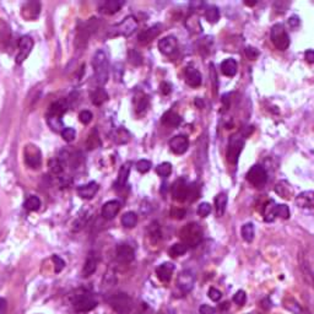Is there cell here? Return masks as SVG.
I'll return each instance as SVG.
<instances>
[{"label": "cell", "instance_id": "cell-1", "mask_svg": "<svg viewBox=\"0 0 314 314\" xmlns=\"http://www.w3.org/2000/svg\"><path fill=\"white\" fill-rule=\"evenodd\" d=\"M92 66H94L97 82L100 85H105L108 81V75H110V63L105 50L98 49L94 53L92 58Z\"/></svg>", "mask_w": 314, "mask_h": 314}, {"label": "cell", "instance_id": "cell-2", "mask_svg": "<svg viewBox=\"0 0 314 314\" xmlns=\"http://www.w3.org/2000/svg\"><path fill=\"white\" fill-rule=\"evenodd\" d=\"M179 236H181L183 243L188 246V248L189 247H196L203 239V230L196 222H190L182 228Z\"/></svg>", "mask_w": 314, "mask_h": 314}, {"label": "cell", "instance_id": "cell-3", "mask_svg": "<svg viewBox=\"0 0 314 314\" xmlns=\"http://www.w3.org/2000/svg\"><path fill=\"white\" fill-rule=\"evenodd\" d=\"M98 304L97 299L94 298V295L87 291H80V292L75 293L73 298V307L76 312L80 313H86V312H91L94 309Z\"/></svg>", "mask_w": 314, "mask_h": 314}, {"label": "cell", "instance_id": "cell-4", "mask_svg": "<svg viewBox=\"0 0 314 314\" xmlns=\"http://www.w3.org/2000/svg\"><path fill=\"white\" fill-rule=\"evenodd\" d=\"M270 39L274 47L279 50H286L290 47V36L283 24H276L271 27Z\"/></svg>", "mask_w": 314, "mask_h": 314}, {"label": "cell", "instance_id": "cell-5", "mask_svg": "<svg viewBox=\"0 0 314 314\" xmlns=\"http://www.w3.org/2000/svg\"><path fill=\"white\" fill-rule=\"evenodd\" d=\"M138 26H139V24H138V20H136L135 16L129 15L124 18L123 21L112 27L110 34H112V36L129 37L136 31Z\"/></svg>", "mask_w": 314, "mask_h": 314}, {"label": "cell", "instance_id": "cell-6", "mask_svg": "<svg viewBox=\"0 0 314 314\" xmlns=\"http://www.w3.org/2000/svg\"><path fill=\"white\" fill-rule=\"evenodd\" d=\"M110 306L118 314H129L133 308V301L126 293H117L110 298Z\"/></svg>", "mask_w": 314, "mask_h": 314}, {"label": "cell", "instance_id": "cell-7", "mask_svg": "<svg viewBox=\"0 0 314 314\" xmlns=\"http://www.w3.org/2000/svg\"><path fill=\"white\" fill-rule=\"evenodd\" d=\"M247 181L254 187H263L267 182V173L260 165H254L247 173Z\"/></svg>", "mask_w": 314, "mask_h": 314}, {"label": "cell", "instance_id": "cell-8", "mask_svg": "<svg viewBox=\"0 0 314 314\" xmlns=\"http://www.w3.org/2000/svg\"><path fill=\"white\" fill-rule=\"evenodd\" d=\"M244 147V140L238 136H232V139L230 140V144L227 147V160L228 162L236 165L238 162V157L241 155L242 150Z\"/></svg>", "mask_w": 314, "mask_h": 314}, {"label": "cell", "instance_id": "cell-9", "mask_svg": "<svg viewBox=\"0 0 314 314\" xmlns=\"http://www.w3.org/2000/svg\"><path fill=\"white\" fill-rule=\"evenodd\" d=\"M189 191H190V186L187 184V182L182 178L175 181L171 188L173 199L178 203H184L189 199Z\"/></svg>", "mask_w": 314, "mask_h": 314}, {"label": "cell", "instance_id": "cell-10", "mask_svg": "<svg viewBox=\"0 0 314 314\" xmlns=\"http://www.w3.org/2000/svg\"><path fill=\"white\" fill-rule=\"evenodd\" d=\"M32 48H33V39L30 36H24L18 41V53L16 55V64H22L27 59V57L31 53Z\"/></svg>", "mask_w": 314, "mask_h": 314}, {"label": "cell", "instance_id": "cell-11", "mask_svg": "<svg viewBox=\"0 0 314 314\" xmlns=\"http://www.w3.org/2000/svg\"><path fill=\"white\" fill-rule=\"evenodd\" d=\"M195 283V275L191 270H183L177 278V286L183 293H189Z\"/></svg>", "mask_w": 314, "mask_h": 314}, {"label": "cell", "instance_id": "cell-12", "mask_svg": "<svg viewBox=\"0 0 314 314\" xmlns=\"http://www.w3.org/2000/svg\"><path fill=\"white\" fill-rule=\"evenodd\" d=\"M25 162L29 166L30 168H38L42 162L41 158V151L38 150V147L33 146H27L25 150Z\"/></svg>", "mask_w": 314, "mask_h": 314}, {"label": "cell", "instance_id": "cell-13", "mask_svg": "<svg viewBox=\"0 0 314 314\" xmlns=\"http://www.w3.org/2000/svg\"><path fill=\"white\" fill-rule=\"evenodd\" d=\"M115 255H117V260L119 263H123V264H129L134 260L135 258V251L128 244H119L117 247V251H115Z\"/></svg>", "mask_w": 314, "mask_h": 314}, {"label": "cell", "instance_id": "cell-14", "mask_svg": "<svg viewBox=\"0 0 314 314\" xmlns=\"http://www.w3.org/2000/svg\"><path fill=\"white\" fill-rule=\"evenodd\" d=\"M170 147L175 155L186 154L189 147V140L186 135H175L170 141Z\"/></svg>", "mask_w": 314, "mask_h": 314}, {"label": "cell", "instance_id": "cell-15", "mask_svg": "<svg viewBox=\"0 0 314 314\" xmlns=\"http://www.w3.org/2000/svg\"><path fill=\"white\" fill-rule=\"evenodd\" d=\"M297 206L299 209H306V210H313L314 209V191L307 190L302 191L295 199Z\"/></svg>", "mask_w": 314, "mask_h": 314}, {"label": "cell", "instance_id": "cell-16", "mask_svg": "<svg viewBox=\"0 0 314 314\" xmlns=\"http://www.w3.org/2000/svg\"><path fill=\"white\" fill-rule=\"evenodd\" d=\"M178 47V42H177V38L174 36H167L163 37L162 39H160L158 42V49L162 54L165 55H171L175 52Z\"/></svg>", "mask_w": 314, "mask_h": 314}, {"label": "cell", "instance_id": "cell-17", "mask_svg": "<svg viewBox=\"0 0 314 314\" xmlns=\"http://www.w3.org/2000/svg\"><path fill=\"white\" fill-rule=\"evenodd\" d=\"M161 31H162V25L161 24H156L154 25V26L149 27V29L144 30V31L139 34V37H138L139 43L140 45H147V43L151 42L152 39L156 38V37L160 34Z\"/></svg>", "mask_w": 314, "mask_h": 314}, {"label": "cell", "instance_id": "cell-18", "mask_svg": "<svg viewBox=\"0 0 314 314\" xmlns=\"http://www.w3.org/2000/svg\"><path fill=\"white\" fill-rule=\"evenodd\" d=\"M119 210H121V203L118 200H110L102 206L101 214H102V218L106 219V220H112L117 216Z\"/></svg>", "mask_w": 314, "mask_h": 314}, {"label": "cell", "instance_id": "cell-19", "mask_svg": "<svg viewBox=\"0 0 314 314\" xmlns=\"http://www.w3.org/2000/svg\"><path fill=\"white\" fill-rule=\"evenodd\" d=\"M186 82L190 87H199L203 82L202 74L194 66H188L186 69Z\"/></svg>", "mask_w": 314, "mask_h": 314}, {"label": "cell", "instance_id": "cell-20", "mask_svg": "<svg viewBox=\"0 0 314 314\" xmlns=\"http://www.w3.org/2000/svg\"><path fill=\"white\" fill-rule=\"evenodd\" d=\"M98 189H100V187H98V184L96 183V182H90V183L85 184V186H80L78 188V195L80 196V198H82V199H86V200H90L92 199L94 195H96V193L98 191Z\"/></svg>", "mask_w": 314, "mask_h": 314}, {"label": "cell", "instance_id": "cell-21", "mask_svg": "<svg viewBox=\"0 0 314 314\" xmlns=\"http://www.w3.org/2000/svg\"><path fill=\"white\" fill-rule=\"evenodd\" d=\"M174 271V265L172 263H163L156 269L157 278L160 279L162 283H168L172 278V274Z\"/></svg>", "mask_w": 314, "mask_h": 314}, {"label": "cell", "instance_id": "cell-22", "mask_svg": "<svg viewBox=\"0 0 314 314\" xmlns=\"http://www.w3.org/2000/svg\"><path fill=\"white\" fill-rule=\"evenodd\" d=\"M131 166H133V163H131L130 161H128V162L122 165L121 170H119V172H118V178L114 183L115 188H123V187L126 186V182H128V177H129V173H130Z\"/></svg>", "mask_w": 314, "mask_h": 314}, {"label": "cell", "instance_id": "cell-23", "mask_svg": "<svg viewBox=\"0 0 314 314\" xmlns=\"http://www.w3.org/2000/svg\"><path fill=\"white\" fill-rule=\"evenodd\" d=\"M97 265H98V259L94 253H90L82 267V276L90 278L91 275H94V272H96L97 270Z\"/></svg>", "mask_w": 314, "mask_h": 314}, {"label": "cell", "instance_id": "cell-24", "mask_svg": "<svg viewBox=\"0 0 314 314\" xmlns=\"http://www.w3.org/2000/svg\"><path fill=\"white\" fill-rule=\"evenodd\" d=\"M123 5L124 1H122V0H107L100 6V10L101 13L107 14V15H113V14L121 10Z\"/></svg>", "mask_w": 314, "mask_h": 314}, {"label": "cell", "instance_id": "cell-25", "mask_svg": "<svg viewBox=\"0 0 314 314\" xmlns=\"http://www.w3.org/2000/svg\"><path fill=\"white\" fill-rule=\"evenodd\" d=\"M69 105L65 100H59L55 101L54 103L49 106V110H48V114L49 115H55V117H63L64 114L68 110Z\"/></svg>", "mask_w": 314, "mask_h": 314}, {"label": "cell", "instance_id": "cell-26", "mask_svg": "<svg viewBox=\"0 0 314 314\" xmlns=\"http://www.w3.org/2000/svg\"><path fill=\"white\" fill-rule=\"evenodd\" d=\"M221 71L225 76H235L238 71V63L233 59V58H227L221 63Z\"/></svg>", "mask_w": 314, "mask_h": 314}, {"label": "cell", "instance_id": "cell-27", "mask_svg": "<svg viewBox=\"0 0 314 314\" xmlns=\"http://www.w3.org/2000/svg\"><path fill=\"white\" fill-rule=\"evenodd\" d=\"M134 106H135L136 113H144L149 106V98L146 94L141 91H138L134 96Z\"/></svg>", "mask_w": 314, "mask_h": 314}, {"label": "cell", "instance_id": "cell-28", "mask_svg": "<svg viewBox=\"0 0 314 314\" xmlns=\"http://www.w3.org/2000/svg\"><path fill=\"white\" fill-rule=\"evenodd\" d=\"M161 122H162V124H165V126H167L177 128V126H179V124L182 123V118L179 117V115L177 114L175 112L168 110V112H166L165 114L162 115V118H161Z\"/></svg>", "mask_w": 314, "mask_h": 314}, {"label": "cell", "instance_id": "cell-29", "mask_svg": "<svg viewBox=\"0 0 314 314\" xmlns=\"http://www.w3.org/2000/svg\"><path fill=\"white\" fill-rule=\"evenodd\" d=\"M228 202V196L226 193H220L216 195L215 198V210H216V215L219 218L223 216L226 211V206H227Z\"/></svg>", "mask_w": 314, "mask_h": 314}, {"label": "cell", "instance_id": "cell-30", "mask_svg": "<svg viewBox=\"0 0 314 314\" xmlns=\"http://www.w3.org/2000/svg\"><path fill=\"white\" fill-rule=\"evenodd\" d=\"M91 102L96 106H101L108 100V94L103 87H97L94 92H91L90 94Z\"/></svg>", "mask_w": 314, "mask_h": 314}, {"label": "cell", "instance_id": "cell-31", "mask_svg": "<svg viewBox=\"0 0 314 314\" xmlns=\"http://www.w3.org/2000/svg\"><path fill=\"white\" fill-rule=\"evenodd\" d=\"M276 207H278V204L274 200H269L267 204L265 205L263 215H264V220L267 222H272L276 219Z\"/></svg>", "mask_w": 314, "mask_h": 314}, {"label": "cell", "instance_id": "cell-32", "mask_svg": "<svg viewBox=\"0 0 314 314\" xmlns=\"http://www.w3.org/2000/svg\"><path fill=\"white\" fill-rule=\"evenodd\" d=\"M131 139L130 131L126 130V128H118L114 133V141L119 145L128 144Z\"/></svg>", "mask_w": 314, "mask_h": 314}, {"label": "cell", "instance_id": "cell-33", "mask_svg": "<svg viewBox=\"0 0 314 314\" xmlns=\"http://www.w3.org/2000/svg\"><path fill=\"white\" fill-rule=\"evenodd\" d=\"M100 146H101V138L100 135H98L97 129H94L86 140V149L89 150V151H92V150L97 149V147Z\"/></svg>", "mask_w": 314, "mask_h": 314}, {"label": "cell", "instance_id": "cell-34", "mask_svg": "<svg viewBox=\"0 0 314 314\" xmlns=\"http://www.w3.org/2000/svg\"><path fill=\"white\" fill-rule=\"evenodd\" d=\"M47 123L48 126H49V128L52 129L53 131H55V133H59V131H63L64 129V124H63V121H62L61 117H55V115H49L47 114Z\"/></svg>", "mask_w": 314, "mask_h": 314}, {"label": "cell", "instance_id": "cell-35", "mask_svg": "<svg viewBox=\"0 0 314 314\" xmlns=\"http://www.w3.org/2000/svg\"><path fill=\"white\" fill-rule=\"evenodd\" d=\"M241 235L242 238L244 239L248 243H251L254 239V236H255V230H254V225L251 222H247L242 226L241 228Z\"/></svg>", "mask_w": 314, "mask_h": 314}, {"label": "cell", "instance_id": "cell-36", "mask_svg": "<svg viewBox=\"0 0 314 314\" xmlns=\"http://www.w3.org/2000/svg\"><path fill=\"white\" fill-rule=\"evenodd\" d=\"M283 306L286 311H288L292 314H302V307L299 306L298 302L293 298H285L283 302Z\"/></svg>", "mask_w": 314, "mask_h": 314}, {"label": "cell", "instance_id": "cell-37", "mask_svg": "<svg viewBox=\"0 0 314 314\" xmlns=\"http://www.w3.org/2000/svg\"><path fill=\"white\" fill-rule=\"evenodd\" d=\"M138 223V215L133 211H128L122 216V225L126 228L135 227Z\"/></svg>", "mask_w": 314, "mask_h": 314}, {"label": "cell", "instance_id": "cell-38", "mask_svg": "<svg viewBox=\"0 0 314 314\" xmlns=\"http://www.w3.org/2000/svg\"><path fill=\"white\" fill-rule=\"evenodd\" d=\"M187 251H188V246H186L184 243H175L171 247L170 251H168V254H170L172 258H178L181 257V255H184Z\"/></svg>", "mask_w": 314, "mask_h": 314}, {"label": "cell", "instance_id": "cell-39", "mask_svg": "<svg viewBox=\"0 0 314 314\" xmlns=\"http://www.w3.org/2000/svg\"><path fill=\"white\" fill-rule=\"evenodd\" d=\"M205 17L210 24H216L220 20V11L216 6H209L205 10Z\"/></svg>", "mask_w": 314, "mask_h": 314}, {"label": "cell", "instance_id": "cell-40", "mask_svg": "<svg viewBox=\"0 0 314 314\" xmlns=\"http://www.w3.org/2000/svg\"><path fill=\"white\" fill-rule=\"evenodd\" d=\"M25 209L29 210V211H37L41 207V200H39L38 196L31 195L27 198V200L24 204Z\"/></svg>", "mask_w": 314, "mask_h": 314}, {"label": "cell", "instance_id": "cell-41", "mask_svg": "<svg viewBox=\"0 0 314 314\" xmlns=\"http://www.w3.org/2000/svg\"><path fill=\"white\" fill-rule=\"evenodd\" d=\"M48 167L53 174H61L64 171V162L61 158H52L48 162Z\"/></svg>", "mask_w": 314, "mask_h": 314}, {"label": "cell", "instance_id": "cell-42", "mask_svg": "<svg viewBox=\"0 0 314 314\" xmlns=\"http://www.w3.org/2000/svg\"><path fill=\"white\" fill-rule=\"evenodd\" d=\"M156 172L157 174L163 177V178H167L168 175L172 173V165L170 162H163L160 163V165L156 167Z\"/></svg>", "mask_w": 314, "mask_h": 314}, {"label": "cell", "instance_id": "cell-43", "mask_svg": "<svg viewBox=\"0 0 314 314\" xmlns=\"http://www.w3.org/2000/svg\"><path fill=\"white\" fill-rule=\"evenodd\" d=\"M129 61L134 65L139 66L142 64V55L136 49H130L129 50Z\"/></svg>", "mask_w": 314, "mask_h": 314}, {"label": "cell", "instance_id": "cell-44", "mask_svg": "<svg viewBox=\"0 0 314 314\" xmlns=\"http://www.w3.org/2000/svg\"><path fill=\"white\" fill-rule=\"evenodd\" d=\"M233 302H235V303L239 307L244 306V303L247 302L246 291H243V290L237 291V292L235 293V296H233Z\"/></svg>", "mask_w": 314, "mask_h": 314}, {"label": "cell", "instance_id": "cell-45", "mask_svg": "<svg viewBox=\"0 0 314 314\" xmlns=\"http://www.w3.org/2000/svg\"><path fill=\"white\" fill-rule=\"evenodd\" d=\"M276 218L285 219V220L290 218V209H288L287 205L278 204V207H276Z\"/></svg>", "mask_w": 314, "mask_h": 314}, {"label": "cell", "instance_id": "cell-46", "mask_svg": "<svg viewBox=\"0 0 314 314\" xmlns=\"http://www.w3.org/2000/svg\"><path fill=\"white\" fill-rule=\"evenodd\" d=\"M75 136H76V131L75 129L73 128H65L63 131H62V138H63L66 142L74 141V140H75Z\"/></svg>", "mask_w": 314, "mask_h": 314}, {"label": "cell", "instance_id": "cell-47", "mask_svg": "<svg viewBox=\"0 0 314 314\" xmlns=\"http://www.w3.org/2000/svg\"><path fill=\"white\" fill-rule=\"evenodd\" d=\"M198 214H199V216H202V218L209 216V215L211 214V205H210L209 203H202V204L198 206Z\"/></svg>", "mask_w": 314, "mask_h": 314}, {"label": "cell", "instance_id": "cell-48", "mask_svg": "<svg viewBox=\"0 0 314 314\" xmlns=\"http://www.w3.org/2000/svg\"><path fill=\"white\" fill-rule=\"evenodd\" d=\"M152 165L149 160H140L139 162L136 163V170L139 171L140 173H146L151 170Z\"/></svg>", "mask_w": 314, "mask_h": 314}, {"label": "cell", "instance_id": "cell-49", "mask_svg": "<svg viewBox=\"0 0 314 314\" xmlns=\"http://www.w3.org/2000/svg\"><path fill=\"white\" fill-rule=\"evenodd\" d=\"M52 260H53V263H54V271L55 272H61L62 270L65 267V262H64V260L62 259L59 255H53Z\"/></svg>", "mask_w": 314, "mask_h": 314}, {"label": "cell", "instance_id": "cell-50", "mask_svg": "<svg viewBox=\"0 0 314 314\" xmlns=\"http://www.w3.org/2000/svg\"><path fill=\"white\" fill-rule=\"evenodd\" d=\"M207 296H209V298L211 299L212 302H219L221 299V297H222V293H221V291L218 290V288L210 287L209 292H207Z\"/></svg>", "mask_w": 314, "mask_h": 314}, {"label": "cell", "instance_id": "cell-51", "mask_svg": "<svg viewBox=\"0 0 314 314\" xmlns=\"http://www.w3.org/2000/svg\"><path fill=\"white\" fill-rule=\"evenodd\" d=\"M149 231H150V236H151L152 238H157V239L161 238V231H160V227H158V225H157V222H152L151 225H150Z\"/></svg>", "mask_w": 314, "mask_h": 314}, {"label": "cell", "instance_id": "cell-52", "mask_svg": "<svg viewBox=\"0 0 314 314\" xmlns=\"http://www.w3.org/2000/svg\"><path fill=\"white\" fill-rule=\"evenodd\" d=\"M92 118H94V115H92V113L90 112V110H82V112L78 114V119H80V122H81L82 124H85V126L92 121Z\"/></svg>", "mask_w": 314, "mask_h": 314}, {"label": "cell", "instance_id": "cell-53", "mask_svg": "<svg viewBox=\"0 0 314 314\" xmlns=\"http://www.w3.org/2000/svg\"><path fill=\"white\" fill-rule=\"evenodd\" d=\"M186 214L187 211L184 209H182V207H174V209L171 210V216H172L173 219H177V220H182V219H184Z\"/></svg>", "mask_w": 314, "mask_h": 314}, {"label": "cell", "instance_id": "cell-54", "mask_svg": "<svg viewBox=\"0 0 314 314\" xmlns=\"http://www.w3.org/2000/svg\"><path fill=\"white\" fill-rule=\"evenodd\" d=\"M244 54H246L247 57H248V59H251V61H254V59H255V58H257L258 55H259V52H258V50L255 49V48H253V47H247L246 49H244Z\"/></svg>", "mask_w": 314, "mask_h": 314}, {"label": "cell", "instance_id": "cell-55", "mask_svg": "<svg viewBox=\"0 0 314 314\" xmlns=\"http://www.w3.org/2000/svg\"><path fill=\"white\" fill-rule=\"evenodd\" d=\"M199 313L200 314H215L216 313V311H215V308H212L211 306H209V304H203V306H200V308H199Z\"/></svg>", "mask_w": 314, "mask_h": 314}, {"label": "cell", "instance_id": "cell-56", "mask_svg": "<svg viewBox=\"0 0 314 314\" xmlns=\"http://www.w3.org/2000/svg\"><path fill=\"white\" fill-rule=\"evenodd\" d=\"M299 24H301V20H299V17L297 15H293L288 18V25H290L292 29H297V27L299 26Z\"/></svg>", "mask_w": 314, "mask_h": 314}, {"label": "cell", "instance_id": "cell-57", "mask_svg": "<svg viewBox=\"0 0 314 314\" xmlns=\"http://www.w3.org/2000/svg\"><path fill=\"white\" fill-rule=\"evenodd\" d=\"M160 91L162 92L163 94H170L171 91H172V85L167 81H163L162 84L160 85Z\"/></svg>", "mask_w": 314, "mask_h": 314}, {"label": "cell", "instance_id": "cell-58", "mask_svg": "<svg viewBox=\"0 0 314 314\" xmlns=\"http://www.w3.org/2000/svg\"><path fill=\"white\" fill-rule=\"evenodd\" d=\"M304 58L308 63H314V49H309L304 53Z\"/></svg>", "mask_w": 314, "mask_h": 314}, {"label": "cell", "instance_id": "cell-59", "mask_svg": "<svg viewBox=\"0 0 314 314\" xmlns=\"http://www.w3.org/2000/svg\"><path fill=\"white\" fill-rule=\"evenodd\" d=\"M6 309V301L4 298H0V314L5 313Z\"/></svg>", "mask_w": 314, "mask_h": 314}, {"label": "cell", "instance_id": "cell-60", "mask_svg": "<svg viewBox=\"0 0 314 314\" xmlns=\"http://www.w3.org/2000/svg\"><path fill=\"white\" fill-rule=\"evenodd\" d=\"M228 307H230V304H228V302H223V303L220 304V308L222 309H228Z\"/></svg>", "mask_w": 314, "mask_h": 314}, {"label": "cell", "instance_id": "cell-61", "mask_svg": "<svg viewBox=\"0 0 314 314\" xmlns=\"http://www.w3.org/2000/svg\"><path fill=\"white\" fill-rule=\"evenodd\" d=\"M195 105L199 106V108H203V101H200V98H196Z\"/></svg>", "mask_w": 314, "mask_h": 314}, {"label": "cell", "instance_id": "cell-62", "mask_svg": "<svg viewBox=\"0 0 314 314\" xmlns=\"http://www.w3.org/2000/svg\"><path fill=\"white\" fill-rule=\"evenodd\" d=\"M248 314H258V313H248Z\"/></svg>", "mask_w": 314, "mask_h": 314}]
</instances>
